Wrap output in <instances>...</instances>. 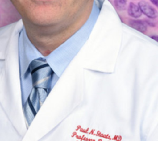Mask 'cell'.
Returning a JSON list of instances; mask_svg holds the SVG:
<instances>
[{
  "label": "cell",
  "mask_w": 158,
  "mask_h": 141,
  "mask_svg": "<svg viewBox=\"0 0 158 141\" xmlns=\"http://www.w3.org/2000/svg\"><path fill=\"white\" fill-rule=\"evenodd\" d=\"M128 24L133 29H136L138 32L145 33L148 31V26L143 20L139 19H130L128 21Z\"/></svg>",
  "instance_id": "7a4b0ae2"
},
{
  "label": "cell",
  "mask_w": 158,
  "mask_h": 141,
  "mask_svg": "<svg viewBox=\"0 0 158 141\" xmlns=\"http://www.w3.org/2000/svg\"><path fill=\"white\" fill-rule=\"evenodd\" d=\"M127 9L128 15L133 19H138L141 17V15H143L140 8H139L138 5L135 4L134 2L130 3Z\"/></svg>",
  "instance_id": "3957f363"
},
{
  "label": "cell",
  "mask_w": 158,
  "mask_h": 141,
  "mask_svg": "<svg viewBox=\"0 0 158 141\" xmlns=\"http://www.w3.org/2000/svg\"><path fill=\"white\" fill-rule=\"evenodd\" d=\"M137 5L140 8L142 14H143L145 16L151 19H155L157 18L158 12L157 9L154 6H151L149 2L144 1V0H141V1L139 2Z\"/></svg>",
  "instance_id": "6da1fadb"
},
{
  "label": "cell",
  "mask_w": 158,
  "mask_h": 141,
  "mask_svg": "<svg viewBox=\"0 0 158 141\" xmlns=\"http://www.w3.org/2000/svg\"><path fill=\"white\" fill-rule=\"evenodd\" d=\"M151 39H154V40H155V41H158V36H157V35H151Z\"/></svg>",
  "instance_id": "52a82bcc"
},
{
  "label": "cell",
  "mask_w": 158,
  "mask_h": 141,
  "mask_svg": "<svg viewBox=\"0 0 158 141\" xmlns=\"http://www.w3.org/2000/svg\"><path fill=\"white\" fill-rule=\"evenodd\" d=\"M145 23H146L147 26H151V27H156L157 26V23L154 22V19H148V20H145Z\"/></svg>",
  "instance_id": "5b68a950"
},
{
  "label": "cell",
  "mask_w": 158,
  "mask_h": 141,
  "mask_svg": "<svg viewBox=\"0 0 158 141\" xmlns=\"http://www.w3.org/2000/svg\"><path fill=\"white\" fill-rule=\"evenodd\" d=\"M150 1H151V2L152 3L153 5H154L156 7H157V6H158V0H150Z\"/></svg>",
  "instance_id": "8992f818"
},
{
  "label": "cell",
  "mask_w": 158,
  "mask_h": 141,
  "mask_svg": "<svg viewBox=\"0 0 158 141\" xmlns=\"http://www.w3.org/2000/svg\"><path fill=\"white\" fill-rule=\"evenodd\" d=\"M114 6L118 11H124L127 8V0H114Z\"/></svg>",
  "instance_id": "277c9868"
}]
</instances>
